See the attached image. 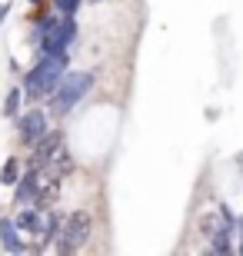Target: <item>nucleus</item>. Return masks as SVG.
I'll list each match as a JSON object with an SVG mask.
<instances>
[{
	"label": "nucleus",
	"instance_id": "1",
	"mask_svg": "<svg viewBox=\"0 0 243 256\" xmlns=\"http://www.w3.org/2000/svg\"><path fill=\"white\" fill-rule=\"evenodd\" d=\"M67 66H70V54L64 57H40L34 70L24 76V96L27 100H50L57 94V86L64 84Z\"/></svg>",
	"mask_w": 243,
	"mask_h": 256
},
{
	"label": "nucleus",
	"instance_id": "2",
	"mask_svg": "<svg viewBox=\"0 0 243 256\" xmlns=\"http://www.w3.org/2000/svg\"><path fill=\"white\" fill-rule=\"evenodd\" d=\"M94 80H97L94 70H84V74H67L64 84L57 86V94L50 96V114H54V116H67L87 94H90V90H94Z\"/></svg>",
	"mask_w": 243,
	"mask_h": 256
},
{
	"label": "nucleus",
	"instance_id": "3",
	"mask_svg": "<svg viewBox=\"0 0 243 256\" xmlns=\"http://www.w3.org/2000/svg\"><path fill=\"white\" fill-rule=\"evenodd\" d=\"M90 230H94V220L87 210H74L70 216H64V226L57 233V253H77L90 240Z\"/></svg>",
	"mask_w": 243,
	"mask_h": 256
},
{
	"label": "nucleus",
	"instance_id": "4",
	"mask_svg": "<svg viewBox=\"0 0 243 256\" xmlns=\"http://www.w3.org/2000/svg\"><path fill=\"white\" fill-rule=\"evenodd\" d=\"M77 34H80L77 17H60L47 37H40V44H37L40 57H64V54H70V44L77 40Z\"/></svg>",
	"mask_w": 243,
	"mask_h": 256
},
{
	"label": "nucleus",
	"instance_id": "5",
	"mask_svg": "<svg viewBox=\"0 0 243 256\" xmlns=\"http://www.w3.org/2000/svg\"><path fill=\"white\" fill-rule=\"evenodd\" d=\"M47 130H50V124H47V114H44V110H27V114L17 116V136L30 150L47 136Z\"/></svg>",
	"mask_w": 243,
	"mask_h": 256
},
{
	"label": "nucleus",
	"instance_id": "6",
	"mask_svg": "<svg viewBox=\"0 0 243 256\" xmlns=\"http://www.w3.org/2000/svg\"><path fill=\"white\" fill-rule=\"evenodd\" d=\"M60 150H64V133H60V130H47V136L34 146L27 166H30V170H44V166H47V163L54 160Z\"/></svg>",
	"mask_w": 243,
	"mask_h": 256
},
{
	"label": "nucleus",
	"instance_id": "7",
	"mask_svg": "<svg viewBox=\"0 0 243 256\" xmlns=\"http://www.w3.org/2000/svg\"><path fill=\"white\" fill-rule=\"evenodd\" d=\"M40 186H44V176H40V170H30V166H27V170L20 173L17 186H14V203H17V210H20V206H34V200H37Z\"/></svg>",
	"mask_w": 243,
	"mask_h": 256
},
{
	"label": "nucleus",
	"instance_id": "8",
	"mask_svg": "<svg viewBox=\"0 0 243 256\" xmlns=\"http://www.w3.org/2000/svg\"><path fill=\"white\" fill-rule=\"evenodd\" d=\"M47 213H50V210H47ZM47 213H40V210H34V206H24L17 213V220H14V226H17L20 233L44 236V230H47Z\"/></svg>",
	"mask_w": 243,
	"mask_h": 256
},
{
	"label": "nucleus",
	"instance_id": "9",
	"mask_svg": "<svg viewBox=\"0 0 243 256\" xmlns=\"http://www.w3.org/2000/svg\"><path fill=\"white\" fill-rule=\"evenodd\" d=\"M70 173H74V156H70L67 146H64V150H60L54 160L40 170V176H44V183H47V180H64V176H70Z\"/></svg>",
	"mask_w": 243,
	"mask_h": 256
},
{
	"label": "nucleus",
	"instance_id": "10",
	"mask_svg": "<svg viewBox=\"0 0 243 256\" xmlns=\"http://www.w3.org/2000/svg\"><path fill=\"white\" fill-rule=\"evenodd\" d=\"M0 243L10 256H24L27 253V243L20 240V230L14 226V220H0Z\"/></svg>",
	"mask_w": 243,
	"mask_h": 256
},
{
	"label": "nucleus",
	"instance_id": "11",
	"mask_svg": "<svg viewBox=\"0 0 243 256\" xmlns=\"http://www.w3.org/2000/svg\"><path fill=\"white\" fill-rule=\"evenodd\" d=\"M57 196H60V180H47L44 186H40L37 200H34V210H40V213H47V210H54Z\"/></svg>",
	"mask_w": 243,
	"mask_h": 256
},
{
	"label": "nucleus",
	"instance_id": "12",
	"mask_svg": "<svg viewBox=\"0 0 243 256\" xmlns=\"http://www.w3.org/2000/svg\"><path fill=\"white\" fill-rule=\"evenodd\" d=\"M210 250L220 256H233V230H220L216 236H210Z\"/></svg>",
	"mask_w": 243,
	"mask_h": 256
},
{
	"label": "nucleus",
	"instance_id": "13",
	"mask_svg": "<svg viewBox=\"0 0 243 256\" xmlns=\"http://www.w3.org/2000/svg\"><path fill=\"white\" fill-rule=\"evenodd\" d=\"M223 226H226V223H223V216H220V210H213V213L200 216V233H203V236H216ZM226 230H230V226H226Z\"/></svg>",
	"mask_w": 243,
	"mask_h": 256
},
{
	"label": "nucleus",
	"instance_id": "14",
	"mask_svg": "<svg viewBox=\"0 0 243 256\" xmlns=\"http://www.w3.org/2000/svg\"><path fill=\"white\" fill-rule=\"evenodd\" d=\"M17 180H20V160L17 156H7L4 166H0V183L4 186H17Z\"/></svg>",
	"mask_w": 243,
	"mask_h": 256
},
{
	"label": "nucleus",
	"instance_id": "15",
	"mask_svg": "<svg viewBox=\"0 0 243 256\" xmlns=\"http://www.w3.org/2000/svg\"><path fill=\"white\" fill-rule=\"evenodd\" d=\"M20 100H24V90L20 86H14L7 94V104H4V114L7 116H17V110H20Z\"/></svg>",
	"mask_w": 243,
	"mask_h": 256
},
{
	"label": "nucleus",
	"instance_id": "16",
	"mask_svg": "<svg viewBox=\"0 0 243 256\" xmlns=\"http://www.w3.org/2000/svg\"><path fill=\"white\" fill-rule=\"evenodd\" d=\"M84 0H54V7L64 14V17H77V10H80Z\"/></svg>",
	"mask_w": 243,
	"mask_h": 256
},
{
	"label": "nucleus",
	"instance_id": "17",
	"mask_svg": "<svg viewBox=\"0 0 243 256\" xmlns=\"http://www.w3.org/2000/svg\"><path fill=\"white\" fill-rule=\"evenodd\" d=\"M34 7H47V4H54V0H30Z\"/></svg>",
	"mask_w": 243,
	"mask_h": 256
},
{
	"label": "nucleus",
	"instance_id": "18",
	"mask_svg": "<svg viewBox=\"0 0 243 256\" xmlns=\"http://www.w3.org/2000/svg\"><path fill=\"white\" fill-rule=\"evenodd\" d=\"M7 14H10V7H7V4H0V20L7 17Z\"/></svg>",
	"mask_w": 243,
	"mask_h": 256
},
{
	"label": "nucleus",
	"instance_id": "19",
	"mask_svg": "<svg viewBox=\"0 0 243 256\" xmlns=\"http://www.w3.org/2000/svg\"><path fill=\"white\" fill-rule=\"evenodd\" d=\"M203 256H220V253H213V250H206V253H203Z\"/></svg>",
	"mask_w": 243,
	"mask_h": 256
},
{
	"label": "nucleus",
	"instance_id": "20",
	"mask_svg": "<svg viewBox=\"0 0 243 256\" xmlns=\"http://www.w3.org/2000/svg\"><path fill=\"white\" fill-rule=\"evenodd\" d=\"M87 4H100V0H87Z\"/></svg>",
	"mask_w": 243,
	"mask_h": 256
}]
</instances>
